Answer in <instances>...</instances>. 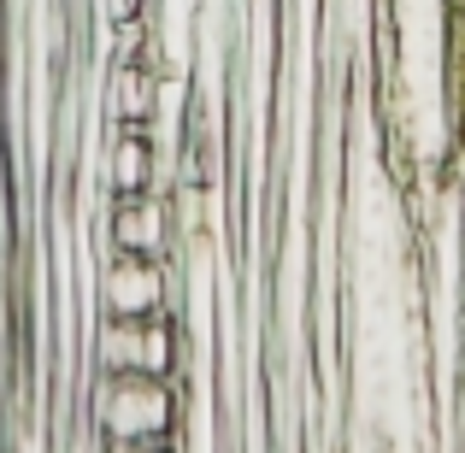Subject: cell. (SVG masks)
I'll return each instance as SVG.
<instances>
[{
	"mask_svg": "<svg viewBox=\"0 0 465 453\" xmlns=\"http://www.w3.org/2000/svg\"><path fill=\"white\" fill-rule=\"evenodd\" d=\"M106 182H113L118 201H124V194H148L153 189V124H118Z\"/></svg>",
	"mask_w": 465,
	"mask_h": 453,
	"instance_id": "6",
	"label": "cell"
},
{
	"mask_svg": "<svg viewBox=\"0 0 465 453\" xmlns=\"http://www.w3.org/2000/svg\"><path fill=\"white\" fill-rule=\"evenodd\" d=\"M113 59H148V12L142 18H113Z\"/></svg>",
	"mask_w": 465,
	"mask_h": 453,
	"instance_id": "7",
	"label": "cell"
},
{
	"mask_svg": "<svg viewBox=\"0 0 465 453\" xmlns=\"http://www.w3.org/2000/svg\"><path fill=\"white\" fill-rule=\"evenodd\" d=\"M101 306L106 318H153L165 312V271L148 253H113L101 271Z\"/></svg>",
	"mask_w": 465,
	"mask_h": 453,
	"instance_id": "3",
	"label": "cell"
},
{
	"mask_svg": "<svg viewBox=\"0 0 465 453\" xmlns=\"http://www.w3.org/2000/svg\"><path fill=\"white\" fill-rule=\"evenodd\" d=\"M106 453H177L171 436H153V442H106Z\"/></svg>",
	"mask_w": 465,
	"mask_h": 453,
	"instance_id": "8",
	"label": "cell"
},
{
	"mask_svg": "<svg viewBox=\"0 0 465 453\" xmlns=\"http://www.w3.org/2000/svg\"><path fill=\"white\" fill-rule=\"evenodd\" d=\"M165 224H171V206L159 201V194H124V201L113 206V253H148L159 260V248H165Z\"/></svg>",
	"mask_w": 465,
	"mask_h": 453,
	"instance_id": "4",
	"label": "cell"
},
{
	"mask_svg": "<svg viewBox=\"0 0 465 453\" xmlns=\"http://www.w3.org/2000/svg\"><path fill=\"white\" fill-rule=\"evenodd\" d=\"M106 113H113L118 124H153L159 77L148 71V59H113V77H106Z\"/></svg>",
	"mask_w": 465,
	"mask_h": 453,
	"instance_id": "5",
	"label": "cell"
},
{
	"mask_svg": "<svg viewBox=\"0 0 465 453\" xmlns=\"http://www.w3.org/2000/svg\"><path fill=\"white\" fill-rule=\"evenodd\" d=\"M94 359L101 371H148V377H177L183 336L165 318H106L94 336Z\"/></svg>",
	"mask_w": 465,
	"mask_h": 453,
	"instance_id": "2",
	"label": "cell"
},
{
	"mask_svg": "<svg viewBox=\"0 0 465 453\" xmlns=\"http://www.w3.org/2000/svg\"><path fill=\"white\" fill-rule=\"evenodd\" d=\"M177 419H183L177 377L106 371L101 395H94V424H101L106 442H153V436L177 442Z\"/></svg>",
	"mask_w": 465,
	"mask_h": 453,
	"instance_id": "1",
	"label": "cell"
},
{
	"mask_svg": "<svg viewBox=\"0 0 465 453\" xmlns=\"http://www.w3.org/2000/svg\"><path fill=\"white\" fill-rule=\"evenodd\" d=\"M101 6H106V18H142L153 0H101Z\"/></svg>",
	"mask_w": 465,
	"mask_h": 453,
	"instance_id": "9",
	"label": "cell"
}]
</instances>
